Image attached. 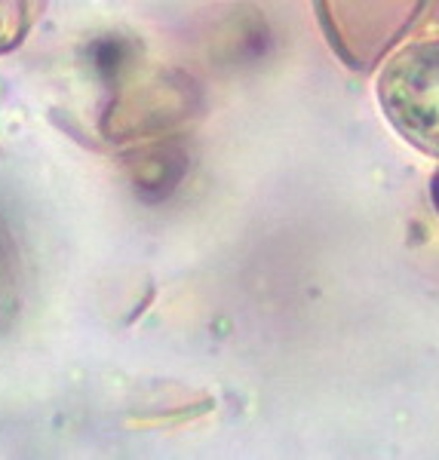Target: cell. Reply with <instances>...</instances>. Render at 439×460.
I'll use <instances>...</instances> for the list:
<instances>
[{"mask_svg":"<svg viewBox=\"0 0 439 460\" xmlns=\"http://www.w3.org/2000/svg\"><path fill=\"white\" fill-rule=\"evenodd\" d=\"M378 102L408 145L439 160V40L412 43L387 58Z\"/></svg>","mask_w":439,"mask_h":460,"instance_id":"obj_1","label":"cell"},{"mask_svg":"<svg viewBox=\"0 0 439 460\" xmlns=\"http://www.w3.org/2000/svg\"><path fill=\"white\" fill-rule=\"evenodd\" d=\"M329 40L354 65H369L412 25L424 0H317Z\"/></svg>","mask_w":439,"mask_h":460,"instance_id":"obj_2","label":"cell"},{"mask_svg":"<svg viewBox=\"0 0 439 460\" xmlns=\"http://www.w3.org/2000/svg\"><path fill=\"white\" fill-rule=\"evenodd\" d=\"M188 114V86L173 80L151 77L148 84L132 86L121 95L105 117L111 138H148Z\"/></svg>","mask_w":439,"mask_h":460,"instance_id":"obj_3","label":"cell"},{"mask_svg":"<svg viewBox=\"0 0 439 460\" xmlns=\"http://www.w3.org/2000/svg\"><path fill=\"white\" fill-rule=\"evenodd\" d=\"M43 0H0V56L22 47Z\"/></svg>","mask_w":439,"mask_h":460,"instance_id":"obj_4","label":"cell"},{"mask_svg":"<svg viewBox=\"0 0 439 460\" xmlns=\"http://www.w3.org/2000/svg\"><path fill=\"white\" fill-rule=\"evenodd\" d=\"M434 199H436V209H439V175L434 178Z\"/></svg>","mask_w":439,"mask_h":460,"instance_id":"obj_5","label":"cell"}]
</instances>
